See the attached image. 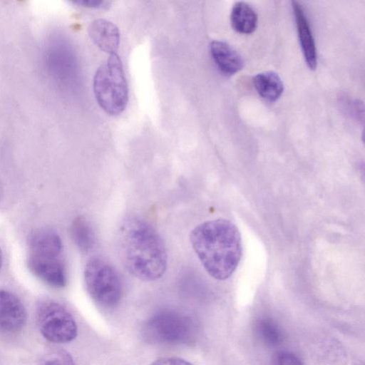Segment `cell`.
<instances>
[{
  "instance_id": "cell-1",
  "label": "cell",
  "mask_w": 365,
  "mask_h": 365,
  "mask_svg": "<svg viewBox=\"0 0 365 365\" xmlns=\"http://www.w3.org/2000/svg\"><path fill=\"white\" fill-rule=\"evenodd\" d=\"M190 241L207 272L217 280L228 279L242 255L240 232L231 221L215 219L203 222L190 232Z\"/></svg>"
},
{
  "instance_id": "cell-2",
  "label": "cell",
  "mask_w": 365,
  "mask_h": 365,
  "mask_svg": "<svg viewBox=\"0 0 365 365\" xmlns=\"http://www.w3.org/2000/svg\"><path fill=\"white\" fill-rule=\"evenodd\" d=\"M118 248L126 269L143 281L162 277L167 268L165 244L155 228L143 219L129 217L118 233Z\"/></svg>"
},
{
  "instance_id": "cell-3",
  "label": "cell",
  "mask_w": 365,
  "mask_h": 365,
  "mask_svg": "<svg viewBox=\"0 0 365 365\" xmlns=\"http://www.w3.org/2000/svg\"><path fill=\"white\" fill-rule=\"evenodd\" d=\"M93 93L101 108L108 115L120 114L128 101V87L119 56L109 55L93 78Z\"/></svg>"
},
{
  "instance_id": "cell-4",
  "label": "cell",
  "mask_w": 365,
  "mask_h": 365,
  "mask_svg": "<svg viewBox=\"0 0 365 365\" xmlns=\"http://www.w3.org/2000/svg\"><path fill=\"white\" fill-rule=\"evenodd\" d=\"M143 336L151 343L185 344L195 337L197 327L189 316L172 309L160 310L145 323Z\"/></svg>"
},
{
  "instance_id": "cell-5",
  "label": "cell",
  "mask_w": 365,
  "mask_h": 365,
  "mask_svg": "<svg viewBox=\"0 0 365 365\" xmlns=\"http://www.w3.org/2000/svg\"><path fill=\"white\" fill-rule=\"evenodd\" d=\"M84 282L91 297L106 308L118 305L122 297V284L115 269L106 261L90 259L84 268Z\"/></svg>"
},
{
  "instance_id": "cell-6",
  "label": "cell",
  "mask_w": 365,
  "mask_h": 365,
  "mask_svg": "<svg viewBox=\"0 0 365 365\" xmlns=\"http://www.w3.org/2000/svg\"><path fill=\"white\" fill-rule=\"evenodd\" d=\"M36 322L41 335L51 342L67 343L77 336L78 327L73 317L56 302L45 300L39 303Z\"/></svg>"
},
{
  "instance_id": "cell-7",
  "label": "cell",
  "mask_w": 365,
  "mask_h": 365,
  "mask_svg": "<svg viewBox=\"0 0 365 365\" xmlns=\"http://www.w3.org/2000/svg\"><path fill=\"white\" fill-rule=\"evenodd\" d=\"M27 266L36 277L50 287L62 288L66 284V271L62 257L28 255Z\"/></svg>"
},
{
  "instance_id": "cell-8",
  "label": "cell",
  "mask_w": 365,
  "mask_h": 365,
  "mask_svg": "<svg viewBox=\"0 0 365 365\" xmlns=\"http://www.w3.org/2000/svg\"><path fill=\"white\" fill-rule=\"evenodd\" d=\"M26 319L21 301L12 292L0 289V331L16 333L25 326Z\"/></svg>"
},
{
  "instance_id": "cell-9",
  "label": "cell",
  "mask_w": 365,
  "mask_h": 365,
  "mask_svg": "<svg viewBox=\"0 0 365 365\" xmlns=\"http://www.w3.org/2000/svg\"><path fill=\"white\" fill-rule=\"evenodd\" d=\"M28 255L41 257H61L63 244L58 234L47 227L33 231L28 240Z\"/></svg>"
},
{
  "instance_id": "cell-10",
  "label": "cell",
  "mask_w": 365,
  "mask_h": 365,
  "mask_svg": "<svg viewBox=\"0 0 365 365\" xmlns=\"http://www.w3.org/2000/svg\"><path fill=\"white\" fill-rule=\"evenodd\" d=\"M292 9L300 46L308 67L315 70L317 54L314 38L303 6L298 1H292Z\"/></svg>"
},
{
  "instance_id": "cell-11",
  "label": "cell",
  "mask_w": 365,
  "mask_h": 365,
  "mask_svg": "<svg viewBox=\"0 0 365 365\" xmlns=\"http://www.w3.org/2000/svg\"><path fill=\"white\" fill-rule=\"evenodd\" d=\"M88 34L93 42L103 51L115 53L120 43L118 28L111 21L98 19L90 24Z\"/></svg>"
},
{
  "instance_id": "cell-12",
  "label": "cell",
  "mask_w": 365,
  "mask_h": 365,
  "mask_svg": "<svg viewBox=\"0 0 365 365\" xmlns=\"http://www.w3.org/2000/svg\"><path fill=\"white\" fill-rule=\"evenodd\" d=\"M210 50L215 63L222 73L231 76L243 68L242 58L227 43L214 40L210 44Z\"/></svg>"
},
{
  "instance_id": "cell-13",
  "label": "cell",
  "mask_w": 365,
  "mask_h": 365,
  "mask_svg": "<svg viewBox=\"0 0 365 365\" xmlns=\"http://www.w3.org/2000/svg\"><path fill=\"white\" fill-rule=\"evenodd\" d=\"M230 23L237 32L250 34L256 29L257 15L250 4L245 1H237L232 6Z\"/></svg>"
},
{
  "instance_id": "cell-14",
  "label": "cell",
  "mask_w": 365,
  "mask_h": 365,
  "mask_svg": "<svg viewBox=\"0 0 365 365\" xmlns=\"http://www.w3.org/2000/svg\"><path fill=\"white\" fill-rule=\"evenodd\" d=\"M252 82L258 94L269 101H277L284 90L280 77L273 71H265L255 75Z\"/></svg>"
},
{
  "instance_id": "cell-15",
  "label": "cell",
  "mask_w": 365,
  "mask_h": 365,
  "mask_svg": "<svg viewBox=\"0 0 365 365\" xmlns=\"http://www.w3.org/2000/svg\"><path fill=\"white\" fill-rule=\"evenodd\" d=\"M71 239L83 252H90L95 245V235L89 222L83 216L73 220L70 227Z\"/></svg>"
},
{
  "instance_id": "cell-16",
  "label": "cell",
  "mask_w": 365,
  "mask_h": 365,
  "mask_svg": "<svg viewBox=\"0 0 365 365\" xmlns=\"http://www.w3.org/2000/svg\"><path fill=\"white\" fill-rule=\"evenodd\" d=\"M255 331L259 340L268 346H278L284 339L282 330L278 324L267 317L256 321Z\"/></svg>"
},
{
  "instance_id": "cell-17",
  "label": "cell",
  "mask_w": 365,
  "mask_h": 365,
  "mask_svg": "<svg viewBox=\"0 0 365 365\" xmlns=\"http://www.w3.org/2000/svg\"><path fill=\"white\" fill-rule=\"evenodd\" d=\"M40 365H75L72 356L63 349H53L42 357Z\"/></svg>"
},
{
  "instance_id": "cell-18",
  "label": "cell",
  "mask_w": 365,
  "mask_h": 365,
  "mask_svg": "<svg viewBox=\"0 0 365 365\" xmlns=\"http://www.w3.org/2000/svg\"><path fill=\"white\" fill-rule=\"evenodd\" d=\"M271 365H303L300 359L288 351H278L272 356Z\"/></svg>"
},
{
  "instance_id": "cell-19",
  "label": "cell",
  "mask_w": 365,
  "mask_h": 365,
  "mask_svg": "<svg viewBox=\"0 0 365 365\" xmlns=\"http://www.w3.org/2000/svg\"><path fill=\"white\" fill-rule=\"evenodd\" d=\"M71 2L76 5L91 9H107L110 5V1L102 0H76Z\"/></svg>"
},
{
  "instance_id": "cell-20",
  "label": "cell",
  "mask_w": 365,
  "mask_h": 365,
  "mask_svg": "<svg viewBox=\"0 0 365 365\" xmlns=\"http://www.w3.org/2000/svg\"><path fill=\"white\" fill-rule=\"evenodd\" d=\"M150 365H193L190 362L175 356L163 357L153 361Z\"/></svg>"
},
{
  "instance_id": "cell-21",
  "label": "cell",
  "mask_w": 365,
  "mask_h": 365,
  "mask_svg": "<svg viewBox=\"0 0 365 365\" xmlns=\"http://www.w3.org/2000/svg\"><path fill=\"white\" fill-rule=\"evenodd\" d=\"M2 260H3L2 251H1V249L0 247V269H1V265H2Z\"/></svg>"
}]
</instances>
